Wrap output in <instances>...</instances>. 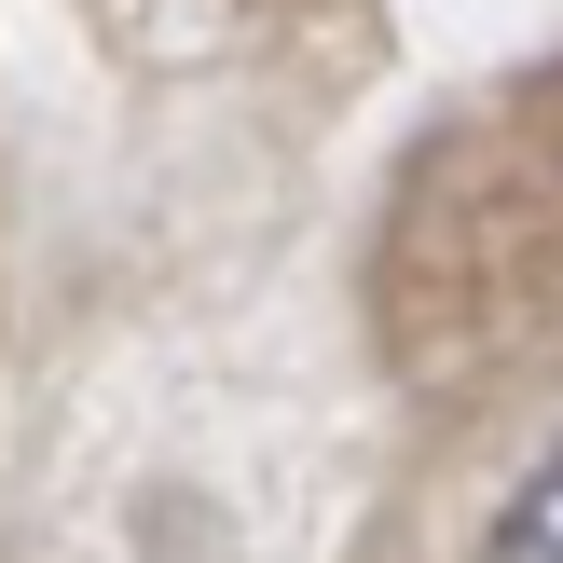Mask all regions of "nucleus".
I'll return each mask as SVG.
<instances>
[{
	"mask_svg": "<svg viewBox=\"0 0 563 563\" xmlns=\"http://www.w3.org/2000/svg\"><path fill=\"white\" fill-rule=\"evenodd\" d=\"M482 563H563V440L522 467V495L495 509V550H482Z\"/></svg>",
	"mask_w": 563,
	"mask_h": 563,
	"instance_id": "f257e3e1",
	"label": "nucleus"
}]
</instances>
